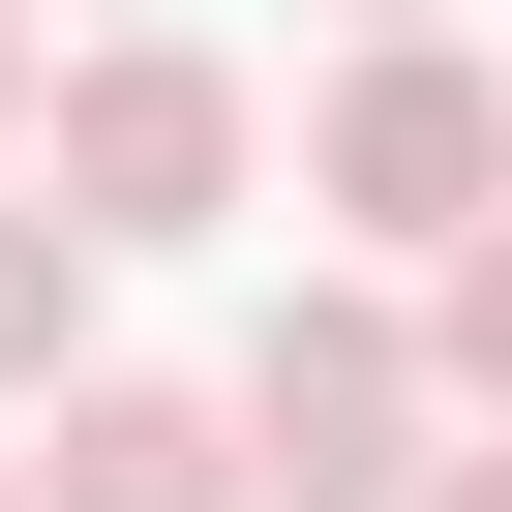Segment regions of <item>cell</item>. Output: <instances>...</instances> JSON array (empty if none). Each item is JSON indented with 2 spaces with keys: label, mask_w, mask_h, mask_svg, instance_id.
Returning <instances> with one entry per match:
<instances>
[{
  "label": "cell",
  "mask_w": 512,
  "mask_h": 512,
  "mask_svg": "<svg viewBox=\"0 0 512 512\" xmlns=\"http://www.w3.org/2000/svg\"><path fill=\"white\" fill-rule=\"evenodd\" d=\"M241 151H272V121H241V61H211V31H91V61L31 91V211L91 241V272H121V241H211V211H241Z\"/></svg>",
  "instance_id": "6da1fadb"
},
{
  "label": "cell",
  "mask_w": 512,
  "mask_h": 512,
  "mask_svg": "<svg viewBox=\"0 0 512 512\" xmlns=\"http://www.w3.org/2000/svg\"><path fill=\"white\" fill-rule=\"evenodd\" d=\"M302 211L452 272V241L512 211V91H482V31H362V61H332V121H302Z\"/></svg>",
  "instance_id": "7a4b0ae2"
},
{
  "label": "cell",
  "mask_w": 512,
  "mask_h": 512,
  "mask_svg": "<svg viewBox=\"0 0 512 512\" xmlns=\"http://www.w3.org/2000/svg\"><path fill=\"white\" fill-rule=\"evenodd\" d=\"M241 482H272V512H392V482H452L422 332H392V302H272V332H241Z\"/></svg>",
  "instance_id": "3957f363"
},
{
  "label": "cell",
  "mask_w": 512,
  "mask_h": 512,
  "mask_svg": "<svg viewBox=\"0 0 512 512\" xmlns=\"http://www.w3.org/2000/svg\"><path fill=\"white\" fill-rule=\"evenodd\" d=\"M31 512H272V482H241V392H151V362H91V392L31 422Z\"/></svg>",
  "instance_id": "277c9868"
},
{
  "label": "cell",
  "mask_w": 512,
  "mask_h": 512,
  "mask_svg": "<svg viewBox=\"0 0 512 512\" xmlns=\"http://www.w3.org/2000/svg\"><path fill=\"white\" fill-rule=\"evenodd\" d=\"M0 392H91V241L0 181Z\"/></svg>",
  "instance_id": "5b68a950"
},
{
  "label": "cell",
  "mask_w": 512,
  "mask_h": 512,
  "mask_svg": "<svg viewBox=\"0 0 512 512\" xmlns=\"http://www.w3.org/2000/svg\"><path fill=\"white\" fill-rule=\"evenodd\" d=\"M422 392H452V422H512V211L452 241V302H422Z\"/></svg>",
  "instance_id": "8992f818"
},
{
  "label": "cell",
  "mask_w": 512,
  "mask_h": 512,
  "mask_svg": "<svg viewBox=\"0 0 512 512\" xmlns=\"http://www.w3.org/2000/svg\"><path fill=\"white\" fill-rule=\"evenodd\" d=\"M422 512H512V422H482V452H452V482H422Z\"/></svg>",
  "instance_id": "52a82bcc"
},
{
  "label": "cell",
  "mask_w": 512,
  "mask_h": 512,
  "mask_svg": "<svg viewBox=\"0 0 512 512\" xmlns=\"http://www.w3.org/2000/svg\"><path fill=\"white\" fill-rule=\"evenodd\" d=\"M0 151H31V0H0Z\"/></svg>",
  "instance_id": "ba28073f"
},
{
  "label": "cell",
  "mask_w": 512,
  "mask_h": 512,
  "mask_svg": "<svg viewBox=\"0 0 512 512\" xmlns=\"http://www.w3.org/2000/svg\"><path fill=\"white\" fill-rule=\"evenodd\" d=\"M362 31H452V0H362Z\"/></svg>",
  "instance_id": "9c48e42d"
},
{
  "label": "cell",
  "mask_w": 512,
  "mask_h": 512,
  "mask_svg": "<svg viewBox=\"0 0 512 512\" xmlns=\"http://www.w3.org/2000/svg\"><path fill=\"white\" fill-rule=\"evenodd\" d=\"M0 512H31V482H0Z\"/></svg>",
  "instance_id": "30bf717a"
}]
</instances>
